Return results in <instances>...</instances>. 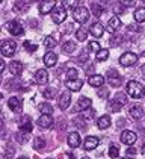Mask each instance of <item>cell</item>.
<instances>
[{"instance_id":"cell-1","label":"cell","mask_w":145,"mask_h":159,"mask_svg":"<svg viewBox=\"0 0 145 159\" xmlns=\"http://www.w3.org/2000/svg\"><path fill=\"white\" fill-rule=\"evenodd\" d=\"M127 94L132 98H141L144 96V88L139 82H134V80H130L127 84Z\"/></svg>"},{"instance_id":"cell-2","label":"cell","mask_w":145,"mask_h":159,"mask_svg":"<svg viewBox=\"0 0 145 159\" xmlns=\"http://www.w3.org/2000/svg\"><path fill=\"white\" fill-rule=\"evenodd\" d=\"M72 18L77 23H86L89 20V11L85 6H77L76 9H72Z\"/></svg>"},{"instance_id":"cell-3","label":"cell","mask_w":145,"mask_h":159,"mask_svg":"<svg viewBox=\"0 0 145 159\" xmlns=\"http://www.w3.org/2000/svg\"><path fill=\"white\" fill-rule=\"evenodd\" d=\"M138 62V55L136 53H133V52H125V53H122L120 58V64L122 67H132Z\"/></svg>"},{"instance_id":"cell-4","label":"cell","mask_w":145,"mask_h":159,"mask_svg":"<svg viewBox=\"0 0 145 159\" xmlns=\"http://www.w3.org/2000/svg\"><path fill=\"white\" fill-rule=\"evenodd\" d=\"M51 18H53V21H55L56 25L64 23L65 18H67V9H65L62 5H60V6H56V8L53 9V12H51Z\"/></svg>"},{"instance_id":"cell-5","label":"cell","mask_w":145,"mask_h":159,"mask_svg":"<svg viewBox=\"0 0 145 159\" xmlns=\"http://www.w3.org/2000/svg\"><path fill=\"white\" fill-rule=\"evenodd\" d=\"M17 50V43L12 39H5L2 43V55L3 56H12Z\"/></svg>"},{"instance_id":"cell-6","label":"cell","mask_w":145,"mask_h":159,"mask_svg":"<svg viewBox=\"0 0 145 159\" xmlns=\"http://www.w3.org/2000/svg\"><path fill=\"white\" fill-rule=\"evenodd\" d=\"M6 29H8V32L12 34L14 37H18V35H21L24 32L23 25H21L18 20H12V21H9V23L6 25Z\"/></svg>"},{"instance_id":"cell-7","label":"cell","mask_w":145,"mask_h":159,"mask_svg":"<svg viewBox=\"0 0 145 159\" xmlns=\"http://www.w3.org/2000/svg\"><path fill=\"white\" fill-rule=\"evenodd\" d=\"M136 139H138V135L134 134V132H132V130H124V132L121 134V143L125 144V146L134 144Z\"/></svg>"},{"instance_id":"cell-8","label":"cell","mask_w":145,"mask_h":159,"mask_svg":"<svg viewBox=\"0 0 145 159\" xmlns=\"http://www.w3.org/2000/svg\"><path fill=\"white\" fill-rule=\"evenodd\" d=\"M55 5H56V3H55L53 0H42V2H39V14L46 15V14L53 12V9L56 8Z\"/></svg>"},{"instance_id":"cell-9","label":"cell","mask_w":145,"mask_h":159,"mask_svg":"<svg viewBox=\"0 0 145 159\" xmlns=\"http://www.w3.org/2000/svg\"><path fill=\"white\" fill-rule=\"evenodd\" d=\"M108 79H109V84H110V86H120L121 85V76L120 73L115 70V68H110V70H108Z\"/></svg>"},{"instance_id":"cell-10","label":"cell","mask_w":145,"mask_h":159,"mask_svg":"<svg viewBox=\"0 0 145 159\" xmlns=\"http://www.w3.org/2000/svg\"><path fill=\"white\" fill-rule=\"evenodd\" d=\"M8 105H9V109L17 112V114L23 111V103H21V100L18 97H11L8 100Z\"/></svg>"},{"instance_id":"cell-11","label":"cell","mask_w":145,"mask_h":159,"mask_svg":"<svg viewBox=\"0 0 145 159\" xmlns=\"http://www.w3.org/2000/svg\"><path fill=\"white\" fill-rule=\"evenodd\" d=\"M91 98H88V97H82V98H79V102H77V105L74 106V111L76 112H80V111H85V109H89L91 108Z\"/></svg>"},{"instance_id":"cell-12","label":"cell","mask_w":145,"mask_h":159,"mask_svg":"<svg viewBox=\"0 0 145 159\" xmlns=\"http://www.w3.org/2000/svg\"><path fill=\"white\" fill-rule=\"evenodd\" d=\"M71 105V94L70 93H62L59 97V108L62 111L68 109V106Z\"/></svg>"},{"instance_id":"cell-13","label":"cell","mask_w":145,"mask_h":159,"mask_svg":"<svg viewBox=\"0 0 145 159\" xmlns=\"http://www.w3.org/2000/svg\"><path fill=\"white\" fill-rule=\"evenodd\" d=\"M48 80V73L46 68H41V70H38L35 74V82L38 85H44V84H47Z\"/></svg>"},{"instance_id":"cell-14","label":"cell","mask_w":145,"mask_h":159,"mask_svg":"<svg viewBox=\"0 0 145 159\" xmlns=\"http://www.w3.org/2000/svg\"><path fill=\"white\" fill-rule=\"evenodd\" d=\"M98 144H100V139L97 136H86L83 147H85V150H94L95 147H98Z\"/></svg>"},{"instance_id":"cell-15","label":"cell","mask_w":145,"mask_h":159,"mask_svg":"<svg viewBox=\"0 0 145 159\" xmlns=\"http://www.w3.org/2000/svg\"><path fill=\"white\" fill-rule=\"evenodd\" d=\"M67 141H68V146H70V147H72V148H77V147L80 146V135L77 134V132H71V134H68Z\"/></svg>"},{"instance_id":"cell-16","label":"cell","mask_w":145,"mask_h":159,"mask_svg":"<svg viewBox=\"0 0 145 159\" xmlns=\"http://www.w3.org/2000/svg\"><path fill=\"white\" fill-rule=\"evenodd\" d=\"M88 84H89L91 86L98 88V86H101L103 84H104V77H103V76H100V74H91V76H89V79H88Z\"/></svg>"},{"instance_id":"cell-17","label":"cell","mask_w":145,"mask_h":159,"mask_svg":"<svg viewBox=\"0 0 145 159\" xmlns=\"http://www.w3.org/2000/svg\"><path fill=\"white\" fill-rule=\"evenodd\" d=\"M42 61L46 64V67H53V65H56V62H58V56H56L53 52H47V53L44 55Z\"/></svg>"},{"instance_id":"cell-18","label":"cell","mask_w":145,"mask_h":159,"mask_svg":"<svg viewBox=\"0 0 145 159\" xmlns=\"http://www.w3.org/2000/svg\"><path fill=\"white\" fill-rule=\"evenodd\" d=\"M65 86L70 89V91H80L82 89V86H83V82L82 80H79V79H74V80H67L65 82Z\"/></svg>"},{"instance_id":"cell-19","label":"cell","mask_w":145,"mask_h":159,"mask_svg":"<svg viewBox=\"0 0 145 159\" xmlns=\"http://www.w3.org/2000/svg\"><path fill=\"white\" fill-rule=\"evenodd\" d=\"M130 117H132L133 120H141L142 117H144V109H142V106H139V105H134L130 108Z\"/></svg>"},{"instance_id":"cell-20","label":"cell","mask_w":145,"mask_h":159,"mask_svg":"<svg viewBox=\"0 0 145 159\" xmlns=\"http://www.w3.org/2000/svg\"><path fill=\"white\" fill-rule=\"evenodd\" d=\"M51 124H53V118H51L50 115H41V117L38 118V126L42 127V129L51 127Z\"/></svg>"},{"instance_id":"cell-21","label":"cell","mask_w":145,"mask_h":159,"mask_svg":"<svg viewBox=\"0 0 145 159\" xmlns=\"http://www.w3.org/2000/svg\"><path fill=\"white\" fill-rule=\"evenodd\" d=\"M9 71H11L14 76H18V74L23 73V64L20 61H12L9 64Z\"/></svg>"},{"instance_id":"cell-22","label":"cell","mask_w":145,"mask_h":159,"mask_svg":"<svg viewBox=\"0 0 145 159\" xmlns=\"http://www.w3.org/2000/svg\"><path fill=\"white\" fill-rule=\"evenodd\" d=\"M89 32H91V34H92L95 38H100L103 34H104V29H103V26L97 21V23H94V25H91V27H89Z\"/></svg>"},{"instance_id":"cell-23","label":"cell","mask_w":145,"mask_h":159,"mask_svg":"<svg viewBox=\"0 0 145 159\" xmlns=\"http://www.w3.org/2000/svg\"><path fill=\"white\" fill-rule=\"evenodd\" d=\"M20 130L21 132H26V134H30L32 132V124H30V118L26 115L24 118H21L20 121Z\"/></svg>"},{"instance_id":"cell-24","label":"cell","mask_w":145,"mask_h":159,"mask_svg":"<svg viewBox=\"0 0 145 159\" xmlns=\"http://www.w3.org/2000/svg\"><path fill=\"white\" fill-rule=\"evenodd\" d=\"M110 126V117L109 115H101L97 121V127L98 129H108Z\"/></svg>"},{"instance_id":"cell-25","label":"cell","mask_w":145,"mask_h":159,"mask_svg":"<svg viewBox=\"0 0 145 159\" xmlns=\"http://www.w3.org/2000/svg\"><path fill=\"white\" fill-rule=\"evenodd\" d=\"M133 17H134V20L138 21V23H144L145 21V8H138L134 14H133Z\"/></svg>"},{"instance_id":"cell-26","label":"cell","mask_w":145,"mask_h":159,"mask_svg":"<svg viewBox=\"0 0 145 159\" xmlns=\"http://www.w3.org/2000/svg\"><path fill=\"white\" fill-rule=\"evenodd\" d=\"M39 112L41 115H51L53 114V106L48 103H41L39 105Z\"/></svg>"},{"instance_id":"cell-27","label":"cell","mask_w":145,"mask_h":159,"mask_svg":"<svg viewBox=\"0 0 145 159\" xmlns=\"http://www.w3.org/2000/svg\"><path fill=\"white\" fill-rule=\"evenodd\" d=\"M120 26H121V20L118 15L110 17V20H109V29H118Z\"/></svg>"},{"instance_id":"cell-28","label":"cell","mask_w":145,"mask_h":159,"mask_svg":"<svg viewBox=\"0 0 145 159\" xmlns=\"http://www.w3.org/2000/svg\"><path fill=\"white\" fill-rule=\"evenodd\" d=\"M91 8H92V14L95 15L97 18H98V17H100V15L103 14V11H104V9H103V6H101L100 3H95V2H94V3L91 5Z\"/></svg>"},{"instance_id":"cell-29","label":"cell","mask_w":145,"mask_h":159,"mask_svg":"<svg viewBox=\"0 0 145 159\" xmlns=\"http://www.w3.org/2000/svg\"><path fill=\"white\" fill-rule=\"evenodd\" d=\"M74 49H76L74 41H67L65 44H62V52H65V53H71L74 52Z\"/></svg>"},{"instance_id":"cell-30","label":"cell","mask_w":145,"mask_h":159,"mask_svg":"<svg viewBox=\"0 0 145 159\" xmlns=\"http://www.w3.org/2000/svg\"><path fill=\"white\" fill-rule=\"evenodd\" d=\"M97 61H100V62H103V61H106L109 58V50L108 49H101L98 53H97Z\"/></svg>"},{"instance_id":"cell-31","label":"cell","mask_w":145,"mask_h":159,"mask_svg":"<svg viewBox=\"0 0 145 159\" xmlns=\"http://www.w3.org/2000/svg\"><path fill=\"white\" fill-rule=\"evenodd\" d=\"M116 103H120L121 106H124V105H127V96L124 94V93H118L116 96H115V98H113Z\"/></svg>"},{"instance_id":"cell-32","label":"cell","mask_w":145,"mask_h":159,"mask_svg":"<svg viewBox=\"0 0 145 159\" xmlns=\"http://www.w3.org/2000/svg\"><path fill=\"white\" fill-rule=\"evenodd\" d=\"M15 139H17L18 143L23 144V143H26V141L29 139V134H26V132H21V130H20V132L15 134Z\"/></svg>"},{"instance_id":"cell-33","label":"cell","mask_w":145,"mask_h":159,"mask_svg":"<svg viewBox=\"0 0 145 159\" xmlns=\"http://www.w3.org/2000/svg\"><path fill=\"white\" fill-rule=\"evenodd\" d=\"M46 147V141L42 139V138H36L35 141H33V148L35 150H41V148H44Z\"/></svg>"},{"instance_id":"cell-34","label":"cell","mask_w":145,"mask_h":159,"mask_svg":"<svg viewBox=\"0 0 145 159\" xmlns=\"http://www.w3.org/2000/svg\"><path fill=\"white\" fill-rule=\"evenodd\" d=\"M118 155H120V148L116 146H110L109 147V156L112 159H115V158H118Z\"/></svg>"},{"instance_id":"cell-35","label":"cell","mask_w":145,"mask_h":159,"mask_svg":"<svg viewBox=\"0 0 145 159\" xmlns=\"http://www.w3.org/2000/svg\"><path fill=\"white\" fill-rule=\"evenodd\" d=\"M44 46H46L47 49H53V47H56V41H55V38L47 37L46 39H44Z\"/></svg>"},{"instance_id":"cell-36","label":"cell","mask_w":145,"mask_h":159,"mask_svg":"<svg viewBox=\"0 0 145 159\" xmlns=\"http://www.w3.org/2000/svg\"><path fill=\"white\" fill-rule=\"evenodd\" d=\"M88 49L91 50V52H95V53H98V52H100V44H98V43H97V41H89V43H88Z\"/></svg>"},{"instance_id":"cell-37","label":"cell","mask_w":145,"mask_h":159,"mask_svg":"<svg viewBox=\"0 0 145 159\" xmlns=\"http://www.w3.org/2000/svg\"><path fill=\"white\" fill-rule=\"evenodd\" d=\"M42 96L46 98H50V100H51V98L56 96V89H55V88H47V89L42 93Z\"/></svg>"},{"instance_id":"cell-38","label":"cell","mask_w":145,"mask_h":159,"mask_svg":"<svg viewBox=\"0 0 145 159\" xmlns=\"http://www.w3.org/2000/svg\"><path fill=\"white\" fill-rule=\"evenodd\" d=\"M24 49L27 50V52H30V53H33V52H36L38 50V46L36 44H32V43H29V41H24Z\"/></svg>"},{"instance_id":"cell-39","label":"cell","mask_w":145,"mask_h":159,"mask_svg":"<svg viewBox=\"0 0 145 159\" xmlns=\"http://www.w3.org/2000/svg\"><path fill=\"white\" fill-rule=\"evenodd\" d=\"M121 108H122V106H121L120 103H116L115 100H110V102H109V109L112 111V112H118Z\"/></svg>"},{"instance_id":"cell-40","label":"cell","mask_w":145,"mask_h":159,"mask_svg":"<svg viewBox=\"0 0 145 159\" xmlns=\"http://www.w3.org/2000/svg\"><path fill=\"white\" fill-rule=\"evenodd\" d=\"M88 37V32L85 30V29H79L77 32H76V38L79 39V41H85Z\"/></svg>"},{"instance_id":"cell-41","label":"cell","mask_w":145,"mask_h":159,"mask_svg":"<svg viewBox=\"0 0 145 159\" xmlns=\"http://www.w3.org/2000/svg\"><path fill=\"white\" fill-rule=\"evenodd\" d=\"M67 77H68V80H74V79L77 77V70H76V68H70V70L67 71Z\"/></svg>"},{"instance_id":"cell-42","label":"cell","mask_w":145,"mask_h":159,"mask_svg":"<svg viewBox=\"0 0 145 159\" xmlns=\"http://www.w3.org/2000/svg\"><path fill=\"white\" fill-rule=\"evenodd\" d=\"M120 41H121V38L113 37L112 39H110V44H112V46H118V44H120Z\"/></svg>"},{"instance_id":"cell-43","label":"cell","mask_w":145,"mask_h":159,"mask_svg":"<svg viewBox=\"0 0 145 159\" xmlns=\"http://www.w3.org/2000/svg\"><path fill=\"white\" fill-rule=\"evenodd\" d=\"M127 153H129L130 156L136 155V148H133V147H129V148H127Z\"/></svg>"},{"instance_id":"cell-44","label":"cell","mask_w":145,"mask_h":159,"mask_svg":"<svg viewBox=\"0 0 145 159\" xmlns=\"http://www.w3.org/2000/svg\"><path fill=\"white\" fill-rule=\"evenodd\" d=\"M122 6H134V2H121Z\"/></svg>"},{"instance_id":"cell-45","label":"cell","mask_w":145,"mask_h":159,"mask_svg":"<svg viewBox=\"0 0 145 159\" xmlns=\"http://www.w3.org/2000/svg\"><path fill=\"white\" fill-rule=\"evenodd\" d=\"M3 70H5V62L0 61V71H3Z\"/></svg>"},{"instance_id":"cell-46","label":"cell","mask_w":145,"mask_h":159,"mask_svg":"<svg viewBox=\"0 0 145 159\" xmlns=\"http://www.w3.org/2000/svg\"><path fill=\"white\" fill-rule=\"evenodd\" d=\"M142 73H144V76H145V65L142 67Z\"/></svg>"},{"instance_id":"cell-47","label":"cell","mask_w":145,"mask_h":159,"mask_svg":"<svg viewBox=\"0 0 145 159\" xmlns=\"http://www.w3.org/2000/svg\"><path fill=\"white\" fill-rule=\"evenodd\" d=\"M18 159H29V158H26V156H20Z\"/></svg>"},{"instance_id":"cell-48","label":"cell","mask_w":145,"mask_h":159,"mask_svg":"<svg viewBox=\"0 0 145 159\" xmlns=\"http://www.w3.org/2000/svg\"><path fill=\"white\" fill-rule=\"evenodd\" d=\"M142 152H144V153H145V144H144V146H142Z\"/></svg>"},{"instance_id":"cell-49","label":"cell","mask_w":145,"mask_h":159,"mask_svg":"<svg viewBox=\"0 0 145 159\" xmlns=\"http://www.w3.org/2000/svg\"><path fill=\"white\" fill-rule=\"evenodd\" d=\"M122 159H132V158H122Z\"/></svg>"},{"instance_id":"cell-50","label":"cell","mask_w":145,"mask_h":159,"mask_svg":"<svg viewBox=\"0 0 145 159\" xmlns=\"http://www.w3.org/2000/svg\"><path fill=\"white\" fill-rule=\"evenodd\" d=\"M144 97H145V89H144Z\"/></svg>"},{"instance_id":"cell-51","label":"cell","mask_w":145,"mask_h":159,"mask_svg":"<svg viewBox=\"0 0 145 159\" xmlns=\"http://www.w3.org/2000/svg\"><path fill=\"white\" fill-rule=\"evenodd\" d=\"M82 159H89V158H82Z\"/></svg>"}]
</instances>
